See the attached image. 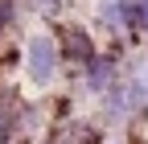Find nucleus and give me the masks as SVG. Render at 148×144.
Wrapping results in <instances>:
<instances>
[{"label": "nucleus", "instance_id": "1", "mask_svg": "<svg viewBox=\"0 0 148 144\" xmlns=\"http://www.w3.org/2000/svg\"><path fill=\"white\" fill-rule=\"evenodd\" d=\"M29 74H33L37 82H45V78L53 74V41H49V37H37V41L29 45Z\"/></svg>", "mask_w": 148, "mask_h": 144}, {"label": "nucleus", "instance_id": "2", "mask_svg": "<svg viewBox=\"0 0 148 144\" xmlns=\"http://www.w3.org/2000/svg\"><path fill=\"white\" fill-rule=\"evenodd\" d=\"M66 53L74 62H90V41L82 29H66Z\"/></svg>", "mask_w": 148, "mask_h": 144}, {"label": "nucleus", "instance_id": "3", "mask_svg": "<svg viewBox=\"0 0 148 144\" xmlns=\"http://www.w3.org/2000/svg\"><path fill=\"white\" fill-rule=\"evenodd\" d=\"M127 16H132L136 25H144V29H148V0H140V8L132 4V12H127Z\"/></svg>", "mask_w": 148, "mask_h": 144}, {"label": "nucleus", "instance_id": "4", "mask_svg": "<svg viewBox=\"0 0 148 144\" xmlns=\"http://www.w3.org/2000/svg\"><path fill=\"white\" fill-rule=\"evenodd\" d=\"M0 16H8V4H0Z\"/></svg>", "mask_w": 148, "mask_h": 144}]
</instances>
